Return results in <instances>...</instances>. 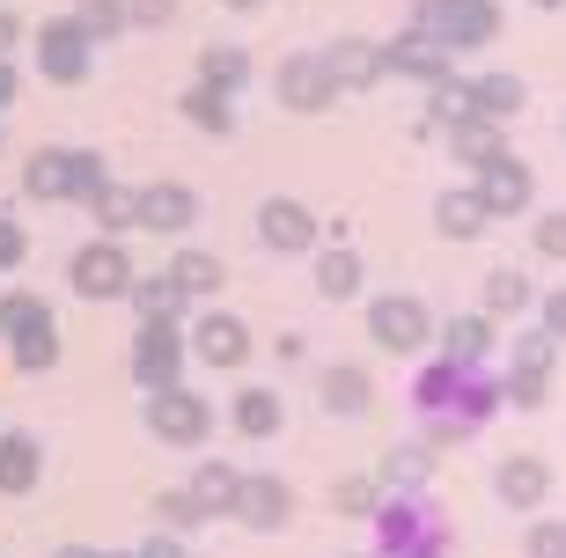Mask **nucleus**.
Wrapping results in <instances>:
<instances>
[{
  "mask_svg": "<svg viewBox=\"0 0 566 558\" xmlns=\"http://www.w3.org/2000/svg\"><path fill=\"white\" fill-rule=\"evenodd\" d=\"M96 185H104V155H88V147H38L30 169H22V191L44 199V207H74Z\"/></svg>",
  "mask_w": 566,
  "mask_h": 558,
  "instance_id": "obj_1",
  "label": "nucleus"
},
{
  "mask_svg": "<svg viewBox=\"0 0 566 558\" xmlns=\"http://www.w3.org/2000/svg\"><path fill=\"white\" fill-rule=\"evenodd\" d=\"M30 60H38V74H44V82L74 88V82H88L96 38H88V30H82L74 15H52V22H38V30H30Z\"/></svg>",
  "mask_w": 566,
  "mask_h": 558,
  "instance_id": "obj_2",
  "label": "nucleus"
},
{
  "mask_svg": "<svg viewBox=\"0 0 566 558\" xmlns=\"http://www.w3.org/2000/svg\"><path fill=\"white\" fill-rule=\"evenodd\" d=\"M66 280H74V294L82 302H118V294H133V257L118 235H96V243H82L74 257H66Z\"/></svg>",
  "mask_w": 566,
  "mask_h": 558,
  "instance_id": "obj_3",
  "label": "nucleus"
},
{
  "mask_svg": "<svg viewBox=\"0 0 566 558\" xmlns=\"http://www.w3.org/2000/svg\"><path fill=\"white\" fill-rule=\"evenodd\" d=\"M207 404L185 390V382H169V390L147 397V427H155V441H169V449H191V441H207Z\"/></svg>",
  "mask_w": 566,
  "mask_h": 558,
  "instance_id": "obj_4",
  "label": "nucleus"
},
{
  "mask_svg": "<svg viewBox=\"0 0 566 558\" xmlns=\"http://www.w3.org/2000/svg\"><path fill=\"white\" fill-rule=\"evenodd\" d=\"M177 375H185V338H177V324H140V338H133V382L155 397V390H169Z\"/></svg>",
  "mask_w": 566,
  "mask_h": 558,
  "instance_id": "obj_5",
  "label": "nucleus"
},
{
  "mask_svg": "<svg viewBox=\"0 0 566 558\" xmlns=\"http://www.w3.org/2000/svg\"><path fill=\"white\" fill-rule=\"evenodd\" d=\"M44 477V449L22 427H0V499H30Z\"/></svg>",
  "mask_w": 566,
  "mask_h": 558,
  "instance_id": "obj_6",
  "label": "nucleus"
},
{
  "mask_svg": "<svg viewBox=\"0 0 566 558\" xmlns=\"http://www.w3.org/2000/svg\"><path fill=\"white\" fill-rule=\"evenodd\" d=\"M191 213H199V199H191L185 185H147L140 191V228L147 235H185Z\"/></svg>",
  "mask_w": 566,
  "mask_h": 558,
  "instance_id": "obj_7",
  "label": "nucleus"
},
{
  "mask_svg": "<svg viewBox=\"0 0 566 558\" xmlns=\"http://www.w3.org/2000/svg\"><path fill=\"white\" fill-rule=\"evenodd\" d=\"M191 352H199V360H213V368H235V360L251 352V331H243L235 316L207 309V316H199V331H191Z\"/></svg>",
  "mask_w": 566,
  "mask_h": 558,
  "instance_id": "obj_8",
  "label": "nucleus"
},
{
  "mask_svg": "<svg viewBox=\"0 0 566 558\" xmlns=\"http://www.w3.org/2000/svg\"><path fill=\"white\" fill-rule=\"evenodd\" d=\"M88 213H96V228L104 235H126V228H140V191H126V185H96L88 191Z\"/></svg>",
  "mask_w": 566,
  "mask_h": 558,
  "instance_id": "obj_9",
  "label": "nucleus"
},
{
  "mask_svg": "<svg viewBox=\"0 0 566 558\" xmlns=\"http://www.w3.org/2000/svg\"><path fill=\"white\" fill-rule=\"evenodd\" d=\"M8 360H15L22 375H44L52 360H60V324L44 316V324H30V331H15L8 338Z\"/></svg>",
  "mask_w": 566,
  "mask_h": 558,
  "instance_id": "obj_10",
  "label": "nucleus"
},
{
  "mask_svg": "<svg viewBox=\"0 0 566 558\" xmlns=\"http://www.w3.org/2000/svg\"><path fill=\"white\" fill-rule=\"evenodd\" d=\"M126 302L140 309V324H177V309H185V294L169 287V280H147V287L133 280V294H126Z\"/></svg>",
  "mask_w": 566,
  "mask_h": 558,
  "instance_id": "obj_11",
  "label": "nucleus"
},
{
  "mask_svg": "<svg viewBox=\"0 0 566 558\" xmlns=\"http://www.w3.org/2000/svg\"><path fill=\"white\" fill-rule=\"evenodd\" d=\"M235 485H243V477H235L229 463H207V471L191 477V507H207V515H221V507H235Z\"/></svg>",
  "mask_w": 566,
  "mask_h": 558,
  "instance_id": "obj_12",
  "label": "nucleus"
},
{
  "mask_svg": "<svg viewBox=\"0 0 566 558\" xmlns=\"http://www.w3.org/2000/svg\"><path fill=\"white\" fill-rule=\"evenodd\" d=\"M235 515L273 529V522L287 515V493H280V485H258V477H243V485H235Z\"/></svg>",
  "mask_w": 566,
  "mask_h": 558,
  "instance_id": "obj_13",
  "label": "nucleus"
},
{
  "mask_svg": "<svg viewBox=\"0 0 566 558\" xmlns=\"http://www.w3.org/2000/svg\"><path fill=\"white\" fill-rule=\"evenodd\" d=\"M169 287L185 294V302H191V294H213V287H221V265H213V257H199V250H185V257L169 265Z\"/></svg>",
  "mask_w": 566,
  "mask_h": 558,
  "instance_id": "obj_14",
  "label": "nucleus"
},
{
  "mask_svg": "<svg viewBox=\"0 0 566 558\" xmlns=\"http://www.w3.org/2000/svg\"><path fill=\"white\" fill-rule=\"evenodd\" d=\"M74 22L104 44V38H118V30H126V0H82V8H74Z\"/></svg>",
  "mask_w": 566,
  "mask_h": 558,
  "instance_id": "obj_15",
  "label": "nucleus"
},
{
  "mask_svg": "<svg viewBox=\"0 0 566 558\" xmlns=\"http://www.w3.org/2000/svg\"><path fill=\"white\" fill-rule=\"evenodd\" d=\"M44 302L38 294H0V338H15V331H30V324H44Z\"/></svg>",
  "mask_w": 566,
  "mask_h": 558,
  "instance_id": "obj_16",
  "label": "nucleus"
},
{
  "mask_svg": "<svg viewBox=\"0 0 566 558\" xmlns=\"http://www.w3.org/2000/svg\"><path fill=\"white\" fill-rule=\"evenodd\" d=\"M185 110H191V125H207V133H229V96H221V88H191Z\"/></svg>",
  "mask_w": 566,
  "mask_h": 558,
  "instance_id": "obj_17",
  "label": "nucleus"
},
{
  "mask_svg": "<svg viewBox=\"0 0 566 558\" xmlns=\"http://www.w3.org/2000/svg\"><path fill=\"white\" fill-rule=\"evenodd\" d=\"M235 427H243V434H273V427H280V404H273V397H243V404H235Z\"/></svg>",
  "mask_w": 566,
  "mask_h": 558,
  "instance_id": "obj_18",
  "label": "nucleus"
},
{
  "mask_svg": "<svg viewBox=\"0 0 566 558\" xmlns=\"http://www.w3.org/2000/svg\"><path fill=\"white\" fill-rule=\"evenodd\" d=\"M265 235H273L280 250H294V243H302V235H310V221H302V213H294V207H265Z\"/></svg>",
  "mask_w": 566,
  "mask_h": 558,
  "instance_id": "obj_19",
  "label": "nucleus"
},
{
  "mask_svg": "<svg viewBox=\"0 0 566 558\" xmlns=\"http://www.w3.org/2000/svg\"><path fill=\"white\" fill-rule=\"evenodd\" d=\"M22 257H30V235L15 213H0V272H22Z\"/></svg>",
  "mask_w": 566,
  "mask_h": 558,
  "instance_id": "obj_20",
  "label": "nucleus"
},
{
  "mask_svg": "<svg viewBox=\"0 0 566 558\" xmlns=\"http://www.w3.org/2000/svg\"><path fill=\"white\" fill-rule=\"evenodd\" d=\"M15 96H22V74H15V60H0V118H8Z\"/></svg>",
  "mask_w": 566,
  "mask_h": 558,
  "instance_id": "obj_21",
  "label": "nucleus"
},
{
  "mask_svg": "<svg viewBox=\"0 0 566 558\" xmlns=\"http://www.w3.org/2000/svg\"><path fill=\"white\" fill-rule=\"evenodd\" d=\"M15 44H22V15L0 8V60H15Z\"/></svg>",
  "mask_w": 566,
  "mask_h": 558,
  "instance_id": "obj_22",
  "label": "nucleus"
},
{
  "mask_svg": "<svg viewBox=\"0 0 566 558\" xmlns=\"http://www.w3.org/2000/svg\"><path fill=\"white\" fill-rule=\"evenodd\" d=\"M126 22H169V0H133Z\"/></svg>",
  "mask_w": 566,
  "mask_h": 558,
  "instance_id": "obj_23",
  "label": "nucleus"
},
{
  "mask_svg": "<svg viewBox=\"0 0 566 558\" xmlns=\"http://www.w3.org/2000/svg\"><path fill=\"white\" fill-rule=\"evenodd\" d=\"M52 558H104V551H88V544H60Z\"/></svg>",
  "mask_w": 566,
  "mask_h": 558,
  "instance_id": "obj_24",
  "label": "nucleus"
},
{
  "mask_svg": "<svg viewBox=\"0 0 566 558\" xmlns=\"http://www.w3.org/2000/svg\"><path fill=\"white\" fill-rule=\"evenodd\" d=\"M229 8H251V0H229Z\"/></svg>",
  "mask_w": 566,
  "mask_h": 558,
  "instance_id": "obj_25",
  "label": "nucleus"
},
{
  "mask_svg": "<svg viewBox=\"0 0 566 558\" xmlns=\"http://www.w3.org/2000/svg\"><path fill=\"white\" fill-rule=\"evenodd\" d=\"M0 147H8V133H0Z\"/></svg>",
  "mask_w": 566,
  "mask_h": 558,
  "instance_id": "obj_26",
  "label": "nucleus"
},
{
  "mask_svg": "<svg viewBox=\"0 0 566 558\" xmlns=\"http://www.w3.org/2000/svg\"><path fill=\"white\" fill-rule=\"evenodd\" d=\"M126 558H140V551H126Z\"/></svg>",
  "mask_w": 566,
  "mask_h": 558,
  "instance_id": "obj_27",
  "label": "nucleus"
}]
</instances>
